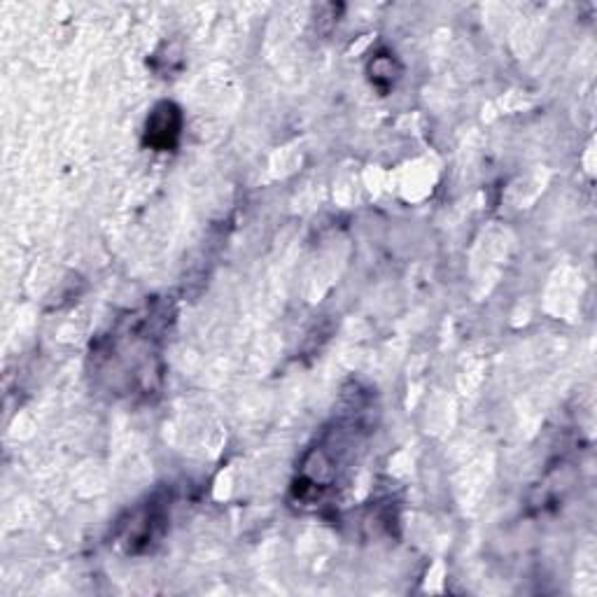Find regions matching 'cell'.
Returning a JSON list of instances; mask_svg holds the SVG:
<instances>
[{
  "instance_id": "cell-1",
  "label": "cell",
  "mask_w": 597,
  "mask_h": 597,
  "mask_svg": "<svg viewBox=\"0 0 597 597\" xmlns=\"http://www.w3.org/2000/svg\"><path fill=\"white\" fill-rule=\"evenodd\" d=\"M180 136V110L173 103H161L147 119V143L157 150L173 147Z\"/></svg>"
}]
</instances>
